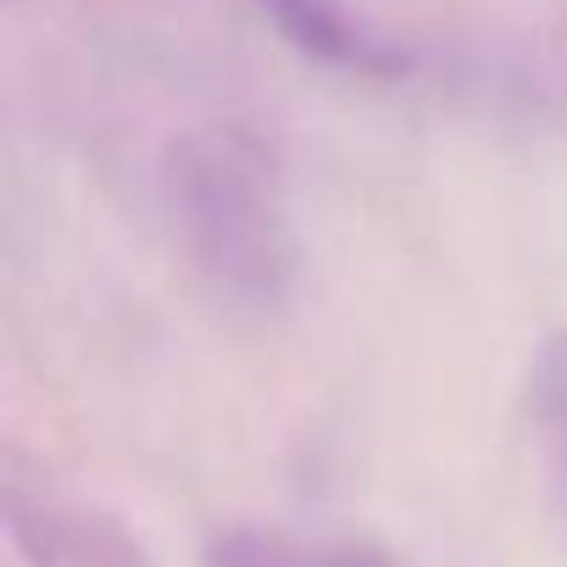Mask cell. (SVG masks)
<instances>
[{
    "label": "cell",
    "instance_id": "obj_1",
    "mask_svg": "<svg viewBox=\"0 0 567 567\" xmlns=\"http://www.w3.org/2000/svg\"><path fill=\"white\" fill-rule=\"evenodd\" d=\"M156 206L195 284L239 318H278L301 284V234L278 151L250 123H195L162 145Z\"/></svg>",
    "mask_w": 567,
    "mask_h": 567
},
{
    "label": "cell",
    "instance_id": "obj_4",
    "mask_svg": "<svg viewBox=\"0 0 567 567\" xmlns=\"http://www.w3.org/2000/svg\"><path fill=\"white\" fill-rule=\"evenodd\" d=\"M206 567H395L384 545L357 534H296L272 523H228L206 539Z\"/></svg>",
    "mask_w": 567,
    "mask_h": 567
},
{
    "label": "cell",
    "instance_id": "obj_3",
    "mask_svg": "<svg viewBox=\"0 0 567 567\" xmlns=\"http://www.w3.org/2000/svg\"><path fill=\"white\" fill-rule=\"evenodd\" d=\"M250 7H261L296 51H307V56H318L329 68L368 73V79L406 73V56L390 40H379L373 29H362L340 0H250Z\"/></svg>",
    "mask_w": 567,
    "mask_h": 567
},
{
    "label": "cell",
    "instance_id": "obj_5",
    "mask_svg": "<svg viewBox=\"0 0 567 567\" xmlns=\"http://www.w3.org/2000/svg\"><path fill=\"white\" fill-rule=\"evenodd\" d=\"M528 417H534V434L550 456V473L567 489V329L550 334L528 368Z\"/></svg>",
    "mask_w": 567,
    "mask_h": 567
},
{
    "label": "cell",
    "instance_id": "obj_2",
    "mask_svg": "<svg viewBox=\"0 0 567 567\" xmlns=\"http://www.w3.org/2000/svg\"><path fill=\"white\" fill-rule=\"evenodd\" d=\"M7 528L34 567H151L140 539L101 506L62 501L45 478H23V462H7Z\"/></svg>",
    "mask_w": 567,
    "mask_h": 567
}]
</instances>
